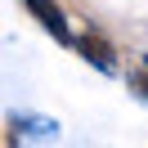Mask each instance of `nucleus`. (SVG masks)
Segmentation results:
<instances>
[{
    "instance_id": "3",
    "label": "nucleus",
    "mask_w": 148,
    "mask_h": 148,
    "mask_svg": "<svg viewBox=\"0 0 148 148\" xmlns=\"http://www.w3.org/2000/svg\"><path fill=\"white\" fill-rule=\"evenodd\" d=\"M130 85H135V90H139V94L148 99V58H139V72L130 76Z\"/></svg>"
},
{
    "instance_id": "2",
    "label": "nucleus",
    "mask_w": 148,
    "mask_h": 148,
    "mask_svg": "<svg viewBox=\"0 0 148 148\" xmlns=\"http://www.w3.org/2000/svg\"><path fill=\"white\" fill-rule=\"evenodd\" d=\"M23 5H27V14L58 40V45H72V27H67L63 9H58V0H23Z\"/></svg>"
},
{
    "instance_id": "1",
    "label": "nucleus",
    "mask_w": 148,
    "mask_h": 148,
    "mask_svg": "<svg viewBox=\"0 0 148 148\" xmlns=\"http://www.w3.org/2000/svg\"><path fill=\"white\" fill-rule=\"evenodd\" d=\"M72 49H76L90 67H99V72H108V76L117 72V49H112V40L103 36V32L90 27V32H81V36H72Z\"/></svg>"
}]
</instances>
